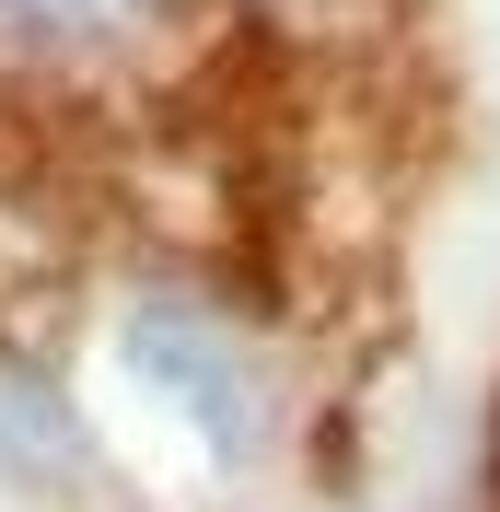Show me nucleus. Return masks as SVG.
Returning <instances> with one entry per match:
<instances>
[{"mask_svg":"<svg viewBox=\"0 0 500 512\" xmlns=\"http://www.w3.org/2000/svg\"><path fill=\"white\" fill-rule=\"evenodd\" d=\"M128 361H140L163 396H187L198 431H210L221 454H245V443H256V419H268L256 350H233L210 315H187V303H140V315H128Z\"/></svg>","mask_w":500,"mask_h":512,"instance_id":"1","label":"nucleus"},{"mask_svg":"<svg viewBox=\"0 0 500 512\" xmlns=\"http://www.w3.org/2000/svg\"><path fill=\"white\" fill-rule=\"evenodd\" d=\"M163 0H0V47H117Z\"/></svg>","mask_w":500,"mask_h":512,"instance_id":"2","label":"nucleus"}]
</instances>
